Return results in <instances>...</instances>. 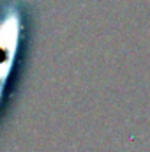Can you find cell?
I'll list each match as a JSON object with an SVG mask.
<instances>
[{
  "label": "cell",
  "mask_w": 150,
  "mask_h": 152,
  "mask_svg": "<svg viewBox=\"0 0 150 152\" xmlns=\"http://www.w3.org/2000/svg\"><path fill=\"white\" fill-rule=\"evenodd\" d=\"M23 34V0H7L0 9V103L12 73Z\"/></svg>",
  "instance_id": "6da1fadb"
}]
</instances>
